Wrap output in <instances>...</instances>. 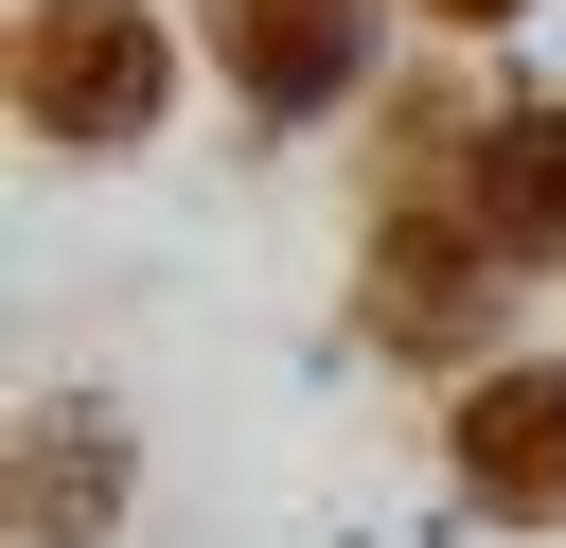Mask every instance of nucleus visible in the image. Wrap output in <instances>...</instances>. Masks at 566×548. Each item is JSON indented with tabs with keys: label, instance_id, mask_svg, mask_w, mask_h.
<instances>
[{
	"label": "nucleus",
	"instance_id": "1",
	"mask_svg": "<svg viewBox=\"0 0 566 548\" xmlns=\"http://www.w3.org/2000/svg\"><path fill=\"white\" fill-rule=\"evenodd\" d=\"M18 124L35 141H142L159 88H177V35L142 0H18Z\"/></svg>",
	"mask_w": 566,
	"mask_h": 548
},
{
	"label": "nucleus",
	"instance_id": "2",
	"mask_svg": "<svg viewBox=\"0 0 566 548\" xmlns=\"http://www.w3.org/2000/svg\"><path fill=\"white\" fill-rule=\"evenodd\" d=\"M442 460H460V495L478 513H566V354H513V371H478L460 389V424H442Z\"/></svg>",
	"mask_w": 566,
	"mask_h": 548
},
{
	"label": "nucleus",
	"instance_id": "3",
	"mask_svg": "<svg viewBox=\"0 0 566 548\" xmlns=\"http://www.w3.org/2000/svg\"><path fill=\"white\" fill-rule=\"evenodd\" d=\"M212 53H230V88L248 106H336L354 71H371V0H212Z\"/></svg>",
	"mask_w": 566,
	"mask_h": 548
},
{
	"label": "nucleus",
	"instance_id": "5",
	"mask_svg": "<svg viewBox=\"0 0 566 548\" xmlns=\"http://www.w3.org/2000/svg\"><path fill=\"white\" fill-rule=\"evenodd\" d=\"M460 230H495V265H566V106H513L460 177Z\"/></svg>",
	"mask_w": 566,
	"mask_h": 548
},
{
	"label": "nucleus",
	"instance_id": "6",
	"mask_svg": "<svg viewBox=\"0 0 566 548\" xmlns=\"http://www.w3.org/2000/svg\"><path fill=\"white\" fill-rule=\"evenodd\" d=\"M460 318H478V247L389 230V336H460Z\"/></svg>",
	"mask_w": 566,
	"mask_h": 548
},
{
	"label": "nucleus",
	"instance_id": "4",
	"mask_svg": "<svg viewBox=\"0 0 566 548\" xmlns=\"http://www.w3.org/2000/svg\"><path fill=\"white\" fill-rule=\"evenodd\" d=\"M18 513H35V548H106V513H124V407H88V389L18 407Z\"/></svg>",
	"mask_w": 566,
	"mask_h": 548
},
{
	"label": "nucleus",
	"instance_id": "7",
	"mask_svg": "<svg viewBox=\"0 0 566 548\" xmlns=\"http://www.w3.org/2000/svg\"><path fill=\"white\" fill-rule=\"evenodd\" d=\"M424 18H460V35H478V18H513V0H424Z\"/></svg>",
	"mask_w": 566,
	"mask_h": 548
}]
</instances>
